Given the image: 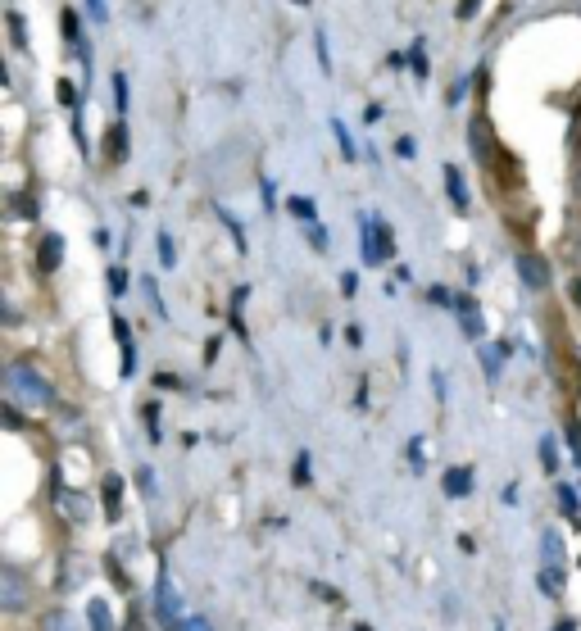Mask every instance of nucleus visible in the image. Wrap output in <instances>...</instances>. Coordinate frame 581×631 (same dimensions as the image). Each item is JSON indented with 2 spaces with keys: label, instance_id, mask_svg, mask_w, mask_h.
<instances>
[{
  "label": "nucleus",
  "instance_id": "nucleus-35",
  "mask_svg": "<svg viewBox=\"0 0 581 631\" xmlns=\"http://www.w3.org/2000/svg\"><path fill=\"white\" fill-rule=\"evenodd\" d=\"M568 296H572V305H581V277H577V282L568 286Z\"/></svg>",
  "mask_w": 581,
  "mask_h": 631
},
{
  "label": "nucleus",
  "instance_id": "nucleus-24",
  "mask_svg": "<svg viewBox=\"0 0 581 631\" xmlns=\"http://www.w3.org/2000/svg\"><path fill=\"white\" fill-rule=\"evenodd\" d=\"M137 486H141L146 495H155V468H141V473H137Z\"/></svg>",
  "mask_w": 581,
  "mask_h": 631
},
{
  "label": "nucleus",
  "instance_id": "nucleus-15",
  "mask_svg": "<svg viewBox=\"0 0 581 631\" xmlns=\"http://www.w3.org/2000/svg\"><path fill=\"white\" fill-rule=\"evenodd\" d=\"M541 559L545 563H563V541L554 532H545V541H541Z\"/></svg>",
  "mask_w": 581,
  "mask_h": 631
},
{
  "label": "nucleus",
  "instance_id": "nucleus-25",
  "mask_svg": "<svg viewBox=\"0 0 581 631\" xmlns=\"http://www.w3.org/2000/svg\"><path fill=\"white\" fill-rule=\"evenodd\" d=\"M395 155H400V159H414V155H418V146H414L409 137H400V141H395Z\"/></svg>",
  "mask_w": 581,
  "mask_h": 631
},
{
  "label": "nucleus",
  "instance_id": "nucleus-29",
  "mask_svg": "<svg viewBox=\"0 0 581 631\" xmlns=\"http://www.w3.org/2000/svg\"><path fill=\"white\" fill-rule=\"evenodd\" d=\"M296 482H300V486L309 482V454H300V459H296Z\"/></svg>",
  "mask_w": 581,
  "mask_h": 631
},
{
  "label": "nucleus",
  "instance_id": "nucleus-16",
  "mask_svg": "<svg viewBox=\"0 0 581 631\" xmlns=\"http://www.w3.org/2000/svg\"><path fill=\"white\" fill-rule=\"evenodd\" d=\"M541 464H545V473H559V445H554V436L541 441Z\"/></svg>",
  "mask_w": 581,
  "mask_h": 631
},
{
  "label": "nucleus",
  "instance_id": "nucleus-23",
  "mask_svg": "<svg viewBox=\"0 0 581 631\" xmlns=\"http://www.w3.org/2000/svg\"><path fill=\"white\" fill-rule=\"evenodd\" d=\"M123 286H128V273L123 268H109V296H123Z\"/></svg>",
  "mask_w": 581,
  "mask_h": 631
},
{
  "label": "nucleus",
  "instance_id": "nucleus-12",
  "mask_svg": "<svg viewBox=\"0 0 581 631\" xmlns=\"http://www.w3.org/2000/svg\"><path fill=\"white\" fill-rule=\"evenodd\" d=\"M60 504H64V518H69V523H78V527L87 523V500H82V495H64Z\"/></svg>",
  "mask_w": 581,
  "mask_h": 631
},
{
  "label": "nucleus",
  "instance_id": "nucleus-5",
  "mask_svg": "<svg viewBox=\"0 0 581 631\" xmlns=\"http://www.w3.org/2000/svg\"><path fill=\"white\" fill-rule=\"evenodd\" d=\"M518 273L532 291H545V282H550V268H545V259H536V255H518Z\"/></svg>",
  "mask_w": 581,
  "mask_h": 631
},
{
  "label": "nucleus",
  "instance_id": "nucleus-26",
  "mask_svg": "<svg viewBox=\"0 0 581 631\" xmlns=\"http://www.w3.org/2000/svg\"><path fill=\"white\" fill-rule=\"evenodd\" d=\"M309 246H314V250H327V232H323V227L309 223Z\"/></svg>",
  "mask_w": 581,
  "mask_h": 631
},
{
  "label": "nucleus",
  "instance_id": "nucleus-28",
  "mask_svg": "<svg viewBox=\"0 0 581 631\" xmlns=\"http://www.w3.org/2000/svg\"><path fill=\"white\" fill-rule=\"evenodd\" d=\"M60 100H64V105L78 109V91H73V82H60Z\"/></svg>",
  "mask_w": 581,
  "mask_h": 631
},
{
  "label": "nucleus",
  "instance_id": "nucleus-11",
  "mask_svg": "<svg viewBox=\"0 0 581 631\" xmlns=\"http://www.w3.org/2000/svg\"><path fill=\"white\" fill-rule=\"evenodd\" d=\"M105 146H109V159H114V164H123V159H128V128L119 123V128L105 137Z\"/></svg>",
  "mask_w": 581,
  "mask_h": 631
},
{
  "label": "nucleus",
  "instance_id": "nucleus-4",
  "mask_svg": "<svg viewBox=\"0 0 581 631\" xmlns=\"http://www.w3.org/2000/svg\"><path fill=\"white\" fill-rule=\"evenodd\" d=\"M155 609H159V618H164L168 631L182 627V600H178V591H173L168 577H159V582H155Z\"/></svg>",
  "mask_w": 581,
  "mask_h": 631
},
{
  "label": "nucleus",
  "instance_id": "nucleus-19",
  "mask_svg": "<svg viewBox=\"0 0 581 631\" xmlns=\"http://www.w3.org/2000/svg\"><path fill=\"white\" fill-rule=\"evenodd\" d=\"M559 504H563V513H568L572 523H581V509H577V491H572V486H563V491H559Z\"/></svg>",
  "mask_w": 581,
  "mask_h": 631
},
{
  "label": "nucleus",
  "instance_id": "nucleus-36",
  "mask_svg": "<svg viewBox=\"0 0 581 631\" xmlns=\"http://www.w3.org/2000/svg\"><path fill=\"white\" fill-rule=\"evenodd\" d=\"M554 631H577V622H559V627H554Z\"/></svg>",
  "mask_w": 581,
  "mask_h": 631
},
{
  "label": "nucleus",
  "instance_id": "nucleus-21",
  "mask_svg": "<svg viewBox=\"0 0 581 631\" xmlns=\"http://www.w3.org/2000/svg\"><path fill=\"white\" fill-rule=\"evenodd\" d=\"M332 132H336V141H341V155L359 159V150H355V141H350V132H345V123H332Z\"/></svg>",
  "mask_w": 581,
  "mask_h": 631
},
{
  "label": "nucleus",
  "instance_id": "nucleus-22",
  "mask_svg": "<svg viewBox=\"0 0 581 631\" xmlns=\"http://www.w3.org/2000/svg\"><path fill=\"white\" fill-rule=\"evenodd\" d=\"M159 259H164V268L178 264V255H173V237H168V232H159Z\"/></svg>",
  "mask_w": 581,
  "mask_h": 631
},
{
  "label": "nucleus",
  "instance_id": "nucleus-2",
  "mask_svg": "<svg viewBox=\"0 0 581 631\" xmlns=\"http://www.w3.org/2000/svg\"><path fill=\"white\" fill-rule=\"evenodd\" d=\"M359 250H364V264H386V259H391V250H395L391 227H386L377 214L359 218Z\"/></svg>",
  "mask_w": 581,
  "mask_h": 631
},
{
  "label": "nucleus",
  "instance_id": "nucleus-32",
  "mask_svg": "<svg viewBox=\"0 0 581 631\" xmlns=\"http://www.w3.org/2000/svg\"><path fill=\"white\" fill-rule=\"evenodd\" d=\"M341 291H345V296H355V291H359V277L345 273V277H341Z\"/></svg>",
  "mask_w": 581,
  "mask_h": 631
},
{
  "label": "nucleus",
  "instance_id": "nucleus-13",
  "mask_svg": "<svg viewBox=\"0 0 581 631\" xmlns=\"http://www.w3.org/2000/svg\"><path fill=\"white\" fill-rule=\"evenodd\" d=\"M60 255H64V241L60 237L41 241V268H60Z\"/></svg>",
  "mask_w": 581,
  "mask_h": 631
},
{
  "label": "nucleus",
  "instance_id": "nucleus-14",
  "mask_svg": "<svg viewBox=\"0 0 581 631\" xmlns=\"http://www.w3.org/2000/svg\"><path fill=\"white\" fill-rule=\"evenodd\" d=\"M445 182H450V200L459 209H468V191H463V178H459V168H445Z\"/></svg>",
  "mask_w": 581,
  "mask_h": 631
},
{
  "label": "nucleus",
  "instance_id": "nucleus-7",
  "mask_svg": "<svg viewBox=\"0 0 581 631\" xmlns=\"http://www.w3.org/2000/svg\"><path fill=\"white\" fill-rule=\"evenodd\" d=\"M100 495H105V513H109V518H119V513H123V482H119V477L109 473L105 491H100Z\"/></svg>",
  "mask_w": 581,
  "mask_h": 631
},
{
  "label": "nucleus",
  "instance_id": "nucleus-17",
  "mask_svg": "<svg viewBox=\"0 0 581 631\" xmlns=\"http://www.w3.org/2000/svg\"><path fill=\"white\" fill-rule=\"evenodd\" d=\"M64 41L82 50V28H78V14H73V10H64Z\"/></svg>",
  "mask_w": 581,
  "mask_h": 631
},
{
  "label": "nucleus",
  "instance_id": "nucleus-30",
  "mask_svg": "<svg viewBox=\"0 0 581 631\" xmlns=\"http://www.w3.org/2000/svg\"><path fill=\"white\" fill-rule=\"evenodd\" d=\"M427 300H432V305H450V291H445V286H432V291H427Z\"/></svg>",
  "mask_w": 581,
  "mask_h": 631
},
{
  "label": "nucleus",
  "instance_id": "nucleus-6",
  "mask_svg": "<svg viewBox=\"0 0 581 631\" xmlns=\"http://www.w3.org/2000/svg\"><path fill=\"white\" fill-rule=\"evenodd\" d=\"M473 468H450V473H445V495H450V500H463V495H473Z\"/></svg>",
  "mask_w": 581,
  "mask_h": 631
},
{
  "label": "nucleus",
  "instance_id": "nucleus-3",
  "mask_svg": "<svg viewBox=\"0 0 581 631\" xmlns=\"http://www.w3.org/2000/svg\"><path fill=\"white\" fill-rule=\"evenodd\" d=\"M0 609L5 613L28 609V582L14 568H0Z\"/></svg>",
  "mask_w": 581,
  "mask_h": 631
},
{
  "label": "nucleus",
  "instance_id": "nucleus-33",
  "mask_svg": "<svg viewBox=\"0 0 581 631\" xmlns=\"http://www.w3.org/2000/svg\"><path fill=\"white\" fill-rule=\"evenodd\" d=\"M477 5H482V0H463V5H459V19H473Z\"/></svg>",
  "mask_w": 581,
  "mask_h": 631
},
{
  "label": "nucleus",
  "instance_id": "nucleus-8",
  "mask_svg": "<svg viewBox=\"0 0 581 631\" xmlns=\"http://www.w3.org/2000/svg\"><path fill=\"white\" fill-rule=\"evenodd\" d=\"M454 305H459V314H463V336H473V341H477V336L486 332V327H482V314H477V305H473V300H454Z\"/></svg>",
  "mask_w": 581,
  "mask_h": 631
},
{
  "label": "nucleus",
  "instance_id": "nucleus-1",
  "mask_svg": "<svg viewBox=\"0 0 581 631\" xmlns=\"http://www.w3.org/2000/svg\"><path fill=\"white\" fill-rule=\"evenodd\" d=\"M10 391L19 395L23 405H32V409H50V405H55V386H50L46 377H41L37 368H28V364L10 368Z\"/></svg>",
  "mask_w": 581,
  "mask_h": 631
},
{
  "label": "nucleus",
  "instance_id": "nucleus-20",
  "mask_svg": "<svg viewBox=\"0 0 581 631\" xmlns=\"http://www.w3.org/2000/svg\"><path fill=\"white\" fill-rule=\"evenodd\" d=\"M41 631H73V618L69 613H46V618H41Z\"/></svg>",
  "mask_w": 581,
  "mask_h": 631
},
{
  "label": "nucleus",
  "instance_id": "nucleus-38",
  "mask_svg": "<svg viewBox=\"0 0 581 631\" xmlns=\"http://www.w3.org/2000/svg\"><path fill=\"white\" fill-rule=\"evenodd\" d=\"M291 5H309V0H291Z\"/></svg>",
  "mask_w": 581,
  "mask_h": 631
},
{
  "label": "nucleus",
  "instance_id": "nucleus-37",
  "mask_svg": "<svg viewBox=\"0 0 581 631\" xmlns=\"http://www.w3.org/2000/svg\"><path fill=\"white\" fill-rule=\"evenodd\" d=\"M128 631H146V622H128Z\"/></svg>",
  "mask_w": 581,
  "mask_h": 631
},
{
  "label": "nucleus",
  "instance_id": "nucleus-9",
  "mask_svg": "<svg viewBox=\"0 0 581 631\" xmlns=\"http://www.w3.org/2000/svg\"><path fill=\"white\" fill-rule=\"evenodd\" d=\"M541 591L550 595V600H559V595H563V563H545V568H541Z\"/></svg>",
  "mask_w": 581,
  "mask_h": 631
},
{
  "label": "nucleus",
  "instance_id": "nucleus-27",
  "mask_svg": "<svg viewBox=\"0 0 581 631\" xmlns=\"http://www.w3.org/2000/svg\"><path fill=\"white\" fill-rule=\"evenodd\" d=\"M10 32H14V46H28V37H23V19H19V14H10Z\"/></svg>",
  "mask_w": 581,
  "mask_h": 631
},
{
  "label": "nucleus",
  "instance_id": "nucleus-18",
  "mask_svg": "<svg viewBox=\"0 0 581 631\" xmlns=\"http://www.w3.org/2000/svg\"><path fill=\"white\" fill-rule=\"evenodd\" d=\"M291 214H296L300 223H314V218H318V209H314V200H300V196H291Z\"/></svg>",
  "mask_w": 581,
  "mask_h": 631
},
{
  "label": "nucleus",
  "instance_id": "nucleus-10",
  "mask_svg": "<svg viewBox=\"0 0 581 631\" xmlns=\"http://www.w3.org/2000/svg\"><path fill=\"white\" fill-rule=\"evenodd\" d=\"M87 622H91V631H114V613H109L105 600H91L87 604Z\"/></svg>",
  "mask_w": 581,
  "mask_h": 631
},
{
  "label": "nucleus",
  "instance_id": "nucleus-31",
  "mask_svg": "<svg viewBox=\"0 0 581 631\" xmlns=\"http://www.w3.org/2000/svg\"><path fill=\"white\" fill-rule=\"evenodd\" d=\"M87 10H91V19H96V23L109 19V14H105V0H87Z\"/></svg>",
  "mask_w": 581,
  "mask_h": 631
},
{
  "label": "nucleus",
  "instance_id": "nucleus-34",
  "mask_svg": "<svg viewBox=\"0 0 581 631\" xmlns=\"http://www.w3.org/2000/svg\"><path fill=\"white\" fill-rule=\"evenodd\" d=\"M178 631H209V622L205 618H191V622H182Z\"/></svg>",
  "mask_w": 581,
  "mask_h": 631
}]
</instances>
